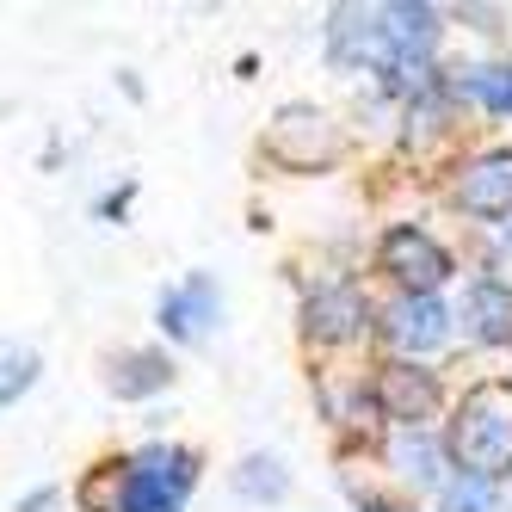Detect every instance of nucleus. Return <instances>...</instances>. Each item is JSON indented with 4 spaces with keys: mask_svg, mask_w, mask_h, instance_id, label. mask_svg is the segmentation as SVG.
<instances>
[{
    "mask_svg": "<svg viewBox=\"0 0 512 512\" xmlns=\"http://www.w3.org/2000/svg\"><path fill=\"white\" fill-rule=\"evenodd\" d=\"M445 204L463 216L475 235L500 229L512 216V142H488V149H469L463 161H451Z\"/></svg>",
    "mask_w": 512,
    "mask_h": 512,
    "instance_id": "nucleus-7",
    "label": "nucleus"
},
{
    "mask_svg": "<svg viewBox=\"0 0 512 512\" xmlns=\"http://www.w3.org/2000/svg\"><path fill=\"white\" fill-rule=\"evenodd\" d=\"M371 272L395 290V297H445L463 278V260L445 235H432L414 216L383 223V235L371 241Z\"/></svg>",
    "mask_w": 512,
    "mask_h": 512,
    "instance_id": "nucleus-3",
    "label": "nucleus"
},
{
    "mask_svg": "<svg viewBox=\"0 0 512 512\" xmlns=\"http://www.w3.org/2000/svg\"><path fill=\"white\" fill-rule=\"evenodd\" d=\"M44 377V358L19 346V340H0V408H13V401Z\"/></svg>",
    "mask_w": 512,
    "mask_h": 512,
    "instance_id": "nucleus-18",
    "label": "nucleus"
},
{
    "mask_svg": "<svg viewBox=\"0 0 512 512\" xmlns=\"http://www.w3.org/2000/svg\"><path fill=\"white\" fill-rule=\"evenodd\" d=\"M223 309H229V297H223L216 272H186L155 290V327L167 346H204L223 327Z\"/></svg>",
    "mask_w": 512,
    "mask_h": 512,
    "instance_id": "nucleus-10",
    "label": "nucleus"
},
{
    "mask_svg": "<svg viewBox=\"0 0 512 512\" xmlns=\"http://www.w3.org/2000/svg\"><path fill=\"white\" fill-rule=\"evenodd\" d=\"M371 395H377V414L383 426H438L451 408V389L438 364H414V358H377L371 371Z\"/></svg>",
    "mask_w": 512,
    "mask_h": 512,
    "instance_id": "nucleus-8",
    "label": "nucleus"
},
{
    "mask_svg": "<svg viewBox=\"0 0 512 512\" xmlns=\"http://www.w3.org/2000/svg\"><path fill=\"white\" fill-rule=\"evenodd\" d=\"M438 438H445V457L463 475H488V482L512 488V383L506 377H475L451 395L445 420H438Z\"/></svg>",
    "mask_w": 512,
    "mask_h": 512,
    "instance_id": "nucleus-2",
    "label": "nucleus"
},
{
    "mask_svg": "<svg viewBox=\"0 0 512 512\" xmlns=\"http://www.w3.org/2000/svg\"><path fill=\"white\" fill-rule=\"evenodd\" d=\"M173 352L167 346H124L105 358V395L118 401H161L173 389Z\"/></svg>",
    "mask_w": 512,
    "mask_h": 512,
    "instance_id": "nucleus-15",
    "label": "nucleus"
},
{
    "mask_svg": "<svg viewBox=\"0 0 512 512\" xmlns=\"http://www.w3.org/2000/svg\"><path fill=\"white\" fill-rule=\"evenodd\" d=\"M445 13H451V25L475 31L482 44H500V38H506V25H512L506 7H482V0H457V7H445Z\"/></svg>",
    "mask_w": 512,
    "mask_h": 512,
    "instance_id": "nucleus-19",
    "label": "nucleus"
},
{
    "mask_svg": "<svg viewBox=\"0 0 512 512\" xmlns=\"http://www.w3.org/2000/svg\"><path fill=\"white\" fill-rule=\"evenodd\" d=\"M445 93L463 118L512 124V62H500V56H475V62L445 56Z\"/></svg>",
    "mask_w": 512,
    "mask_h": 512,
    "instance_id": "nucleus-13",
    "label": "nucleus"
},
{
    "mask_svg": "<svg viewBox=\"0 0 512 512\" xmlns=\"http://www.w3.org/2000/svg\"><path fill=\"white\" fill-rule=\"evenodd\" d=\"M204 482V451L179 438H142L136 451L99 457L81 482L75 506L81 512H186Z\"/></svg>",
    "mask_w": 512,
    "mask_h": 512,
    "instance_id": "nucleus-1",
    "label": "nucleus"
},
{
    "mask_svg": "<svg viewBox=\"0 0 512 512\" xmlns=\"http://www.w3.org/2000/svg\"><path fill=\"white\" fill-rule=\"evenodd\" d=\"M136 192H142V179H136V173L118 179L112 192H99V198H93V223H118V229H124V223H130V210H136Z\"/></svg>",
    "mask_w": 512,
    "mask_h": 512,
    "instance_id": "nucleus-21",
    "label": "nucleus"
},
{
    "mask_svg": "<svg viewBox=\"0 0 512 512\" xmlns=\"http://www.w3.org/2000/svg\"><path fill=\"white\" fill-rule=\"evenodd\" d=\"M346 149H352L346 124L315 99H284L260 136V161H272L278 173H327L346 161Z\"/></svg>",
    "mask_w": 512,
    "mask_h": 512,
    "instance_id": "nucleus-5",
    "label": "nucleus"
},
{
    "mask_svg": "<svg viewBox=\"0 0 512 512\" xmlns=\"http://www.w3.org/2000/svg\"><path fill=\"white\" fill-rule=\"evenodd\" d=\"M488 241L500 247V260H512V216H506V223H500V229H488Z\"/></svg>",
    "mask_w": 512,
    "mask_h": 512,
    "instance_id": "nucleus-23",
    "label": "nucleus"
},
{
    "mask_svg": "<svg viewBox=\"0 0 512 512\" xmlns=\"http://www.w3.org/2000/svg\"><path fill=\"white\" fill-rule=\"evenodd\" d=\"M377 463L389 469V488L401 500H432L438 488L451 482V457H445V438H438V426H395L383 432L377 445Z\"/></svg>",
    "mask_w": 512,
    "mask_h": 512,
    "instance_id": "nucleus-11",
    "label": "nucleus"
},
{
    "mask_svg": "<svg viewBox=\"0 0 512 512\" xmlns=\"http://www.w3.org/2000/svg\"><path fill=\"white\" fill-rule=\"evenodd\" d=\"M432 512H512V494L488 475H463L451 469V482L432 494Z\"/></svg>",
    "mask_w": 512,
    "mask_h": 512,
    "instance_id": "nucleus-17",
    "label": "nucleus"
},
{
    "mask_svg": "<svg viewBox=\"0 0 512 512\" xmlns=\"http://www.w3.org/2000/svg\"><path fill=\"white\" fill-rule=\"evenodd\" d=\"M463 352H512V278L506 272H469L451 297Z\"/></svg>",
    "mask_w": 512,
    "mask_h": 512,
    "instance_id": "nucleus-12",
    "label": "nucleus"
},
{
    "mask_svg": "<svg viewBox=\"0 0 512 512\" xmlns=\"http://www.w3.org/2000/svg\"><path fill=\"white\" fill-rule=\"evenodd\" d=\"M506 383H512V371H506Z\"/></svg>",
    "mask_w": 512,
    "mask_h": 512,
    "instance_id": "nucleus-25",
    "label": "nucleus"
},
{
    "mask_svg": "<svg viewBox=\"0 0 512 512\" xmlns=\"http://www.w3.org/2000/svg\"><path fill=\"white\" fill-rule=\"evenodd\" d=\"M56 506H62V488L56 482H44V488H31V494L13 500V512H56Z\"/></svg>",
    "mask_w": 512,
    "mask_h": 512,
    "instance_id": "nucleus-22",
    "label": "nucleus"
},
{
    "mask_svg": "<svg viewBox=\"0 0 512 512\" xmlns=\"http://www.w3.org/2000/svg\"><path fill=\"white\" fill-rule=\"evenodd\" d=\"M371 346L383 358H414L432 364L457 346V309L451 297H377V321H371Z\"/></svg>",
    "mask_w": 512,
    "mask_h": 512,
    "instance_id": "nucleus-6",
    "label": "nucleus"
},
{
    "mask_svg": "<svg viewBox=\"0 0 512 512\" xmlns=\"http://www.w3.org/2000/svg\"><path fill=\"white\" fill-rule=\"evenodd\" d=\"M346 500H352V512H420L414 500H401L395 488H377V482H358V475H346Z\"/></svg>",
    "mask_w": 512,
    "mask_h": 512,
    "instance_id": "nucleus-20",
    "label": "nucleus"
},
{
    "mask_svg": "<svg viewBox=\"0 0 512 512\" xmlns=\"http://www.w3.org/2000/svg\"><path fill=\"white\" fill-rule=\"evenodd\" d=\"M371 321H377V297L364 278L327 272L297 284V334L309 352H352L371 340Z\"/></svg>",
    "mask_w": 512,
    "mask_h": 512,
    "instance_id": "nucleus-4",
    "label": "nucleus"
},
{
    "mask_svg": "<svg viewBox=\"0 0 512 512\" xmlns=\"http://www.w3.org/2000/svg\"><path fill=\"white\" fill-rule=\"evenodd\" d=\"M229 494L241 506H284L290 500V463L278 451H241L229 469Z\"/></svg>",
    "mask_w": 512,
    "mask_h": 512,
    "instance_id": "nucleus-16",
    "label": "nucleus"
},
{
    "mask_svg": "<svg viewBox=\"0 0 512 512\" xmlns=\"http://www.w3.org/2000/svg\"><path fill=\"white\" fill-rule=\"evenodd\" d=\"M321 56L334 75L346 81H377L389 68V31H383V7H358V0H340V7L321 13Z\"/></svg>",
    "mask_w": 512,
    "mask_h": 512,
    "instance_id": "nucleus-9",
    "label": "nucleus"
},
{
    "mask_svg": "<svg viewBox=\"0 0 512 512\" xmlns=\"http://www.w3.org/2000/svg\"><path fill=\"white\" fill-rule=\"evenodd\" d=\"M383 31H389V62H445L451 13L432 0H383Z\"/></svg>",
    "mask_w": 512,
    "mask_h": 512,
    "instance_id": "nucleus-14",
    "label": "nucleus"
},
{
    "mask_svg": "<svg viewBox=\"0 0 512 512\" xmlns=\"http://www.w3.org/2000/svg\"><path fill=\"white\" fill-rule=\"evenodd\" d=\"M235 75H241V81H253V75H260V56L241 50V56H235Z\"/></svg>",
    "mask_w": 512,
    "mask_h": 512,
    "instance_id": "nucleus-24",
    "label": "nucleus"
}]
</instances>
